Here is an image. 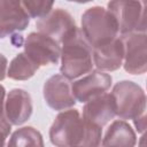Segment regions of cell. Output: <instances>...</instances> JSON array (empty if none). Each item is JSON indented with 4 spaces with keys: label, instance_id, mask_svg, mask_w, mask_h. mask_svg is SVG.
Instances as JSON below:
<instances>
[{
    "label": "cell",
    "instance_id": "8fae6325",
    "mask_svg": "<svg viewBox=\"0 0 147 147\" xmlns=\"http://www.w3.org/2000/svg\"><path fill=\"white\" fill-rule=\"evenodd\" d=\"M30 17L18 0H0V39L24 31Z\"/></svg>",
    "mask_w": 147,
    "mask_h": 147
},
{
    "label": "cell",
    "instance_id": "ac0fdd59",
    "mask_svg": "<svg viewBox=\"0 0 147 147\" xmlns=\"http://www.w3.org/2000/svg\"><path fill=\"white\" fill-rule=\"evenodd\" d=\"M29 17L41 18L53 10V1H39V0H24L21 1Z\"/></svg>",
    "mask_w": 147,
    "mask_h": 147
},
{
    "label": "cell",
    "instance_id": "7402d4cb",
    "mask_svg": "<svg viewBox=\"0 0 147 147\" xmlns=\"http://www.w3.org/2000/svg\"><path fill=\"white\" fill-rule=\"evenodd\" d=\"M7 67H8L7 57L2 53H0V82L3 80L7 76Z\"/></svg>",
    "mask_w": 147,
    "mask_h": 147
},
{
    "label": "cell",
    "instance_id": "30bf717a",
    "mask_svg": "<svg viewBox=\"0 0 147 147\" xmlns=\"http://www.w3.org/2000/svg\"><path fill=\"white\" fill-rule=\"evenodd\" d=\"M113 83L109 74L100 70H92L84 75L80 79L71 83V90L77 101L85 103L88 100L106 93Z\"/></svg>",
    "mask_w": 147,
    "mask_h": 147
},
{
    "label": "cell",
    "instance_id": "ba28073f",
    "mask_svg": "<svg viewBox=\"0 0 147 147\" xmlns=\"http://www.w3.org/2000/svg\"><path fill=\"white\" fill-rule=\"evenodd\" d=\"M42 95L47 106L57 111L70 109L77 102L71 90L70 79L60 74L51 76L45 82Z\"/></svg>",
    "mask_w": 147,
    "mask_h": 147
},
{
    "label": "cell",
    "instance_id": "52a82bcc",
    "mask_svg": "<svg viewBox=\"0 0 147 147\" xmlns=\"http://www.w3.org/2000/svg\"><path fill=\"white\" fill-rule=\"evenodd\" d=\"M124 45V70L131 75H142L147 71V34H122Z\"/></svg>",
    "mask_w": 147,
    "mask_h": 147
},
{
    "label": "cell",
    "instance_id": "5bb4252c",
    "mask_svg": "<svg viewBox=\"0 0 147 147\" xmlns=\"http://www.w3.org/2000/svg\"><path fill=\"white\" fill-rule=\"evenodd\" d=\"M93 64L100 71H115L123 65L124 45L121 37H117L111 42L92 49Z\"/></svg>",
    "mask_w": 147,
    "mask_h": 147
},
{
    "label": "cell",
    "instance_id": "e0dca14e",
    "mask_svg": "<svg viewBox=\"0 0 147 147\" xmlns=\"http://www.w3.org/2000/svg\"><path fill=\"white\" fill-rule=\"evenodd\" d=\"M7 147H45L42 134L33 126H23L13 132Z\"/></svg>",
    "mask_w": 147,
    "mask_h": 147
},
{
    "label": "cell",
    "instance_id": "9c48e42d",
    "mask_svg": "<svg viewBox=\"0 0 147 147\" xmlns=\"http://www.w3.org/2000/svg\"><path fill=\"white\" fill-rule=\"evenodd\" d=\"M36 26L38 32L54 39L60 45L72 31L78 28L70 13L62 8L53 9L49 14L39 18L36 22Z\"/></svg>",
    "mask_w": 147,
    "mask_h": 147
},
{
    "label": "cell",
    "instance_id": "277c9868",
    "mask_svg": "<svg viewBox=\"0 0 147 147\" xmlns=\"http://www.w3.org/2000/svg\"><path fill=\"white\" fill-rule=\"evenodd\" d=\"M116 106V116L122 119H133L146 110V94L140 85L132 80L116 83L110 93Z\"/></svg>",
    "mask_w": 147,
    "mask_h": 147
},
{
    "label": "cell",
    "instance_id": "d6986e66",
    "mask_svg": "<svg viewBox=\"0 0 147 147\" xmlns=\"http://www.w3.org/2000/svg\"><path fill=\"white\" fill-rule=\"evenodd\" d=\"M10 130H11V125L9 124V122L0 123V147H5L6 138L9 136Z\"/></svg>",
    "mask_w": 147,
    "mask_h": 147
},
{
    "label": "cell",
    "instance_id": "8992f818",
    "mask_svg": "<svg viewBox=\"0 0 147 147\" xmlns=\"http://www.w3.org/2000/svg\"><path fill=\"white\" fill-rule=\"evenodd\" d=\"M23 46L24 53L39 68L56 64L61 56V45L40 32L29 33L24 39Z\"/></svg>",
    "mask_w": 147,
    "mask_h": 147
},
{
    "label": "cell",
    "instance_id": "5b68a950",
    "mask_svg": "<svg viewBox=\"0 0 147 147\" xmlns=\"http://www.w3.org/2000/svg\"><path fill=\"white\" fill-rule=\"evenodd\" d=\"M107 9L116 18L121 36L127 33H146L147 21L145 1H110L107 5Z\"/></svg>",
    "mask_w": 147,
    "mask_h": 147
},
{
    "label": "cell",
    "instance_id": "9a60e30c",
    "mask_svg": "<svg viewBox=\"0 0 147 147\" xmlns=\"http://www.w3.org/2000/svg\"><path fill=\"white\" fill-rule=\"evenodd\" d=\"M136 144V132L124 119L114 121L102 138L103 147H134Z\"/></svg>",
    "mask_w": 147,
    "mask_h": 147
},
{
    "label": "cell",
    "instance_id": "ffe728a7",
    "mask_svg": "<svg viewBox=\"0 0 147 147\" xmlns=\"http://www.w3.org/2000/svg\"><path fill=\"white\" fill-rule=\"evenodd\" d=\"M5 96H6V90L0 84V123L8 122L5 116Z\"/></svg>",
    "mask_w": 147,
    "mask_h": 147
},
{
    "label": "cell",
    "instance_id": "6da1fadb",
    "mask_svg": "<svg viewBox=\"0 0 147 147\" xmlns=\"http://www.w3.org/2000/svg\"><path fill=\"white\" fill-rule=\"evenodd\" d=\"M102 129L87 123L78 109L61 111L49 129L51 142L56 147H98Z\"/></svg>",
    "mask_w": 147,
    "mask_h": 147
},
{
    "label": "cell",
    "instance_id": "3957f363",
    "mask_svg": "<svg viewBox=\"0 0 147 147\" xmlns=\"http://www.w3.org/2000/svg\"><path fill=\"white\" fill-rule=\"evenodd\" d=\"M80 23V32L92 49L111 42L119 33L114 15L101 6L86 9L82 15Z\"/></svg>",
    "mask_w": 147,
    "mask_h": 147
},
{
    "label": "cell",
    "instance_id": "44dd1931",
    "mask_svg": "<svg viewBox=\"0 0 147 147\" xmlns=\"http://www.w3.org/2000/svg\"><path fill=\"white\" fill-rule=\"evenodd\" d=\"M133 123H134V126H136L137 131L140 132V133H144L145 129H146V115L142 114V115L133 118Z\"/></svg>",
    "mask_w": 147,
    "mask_h": 147
},
{
    "label": "cell",
    "instance_id": "7a4b0ae2",
    "mask_svg": "<svg viewBox=\"0 0 147 147\" xmlns=\"http://www.w3.org/2000/svg\"><path fill=\"white\" fill-rule=\"evenodd\" d=\"M61 75L76 79L93 70L92 48L84 39L80 29L72 31L61 44Z\"/></svg>",
    "mask_w": 147,
    "mask_h": 147
},
{
    "label": "cell",
    "instance_id": "4fadbf2b",
    "mask_svg": "<svg viewBox=\"0 0 147 147\" xmlns=\"http://www.w3.org/2000/svg\"><path fill=\"white\" fill-rule=\"evenodd\" d=\"M31 95L23 88H13L5 100V116L10 125H22L32 115Z\"/></svg>",
    "mask_w": 147,
    "mask_h": 147
},
{
    "label": "cell",
    "instance_id": "603a6c76",
    "mask_svg": "<svg viewBox=\"0 0 147 147\" xmlns=\"http://www.w3.org/2000/svg\"><path fill=\"white\" fill-rule=\"evenodd\" d=\"M98 147H100V146H98ZM101 147H103V146H101Z\"/></svg>",
    "mask_w": 147,
    "mask_h": 147
},
{
    "label": "cell",
    "instance_id": "7c38bea8",
    "mask_svg": "<svg viewBox=\"0 0 147 147\" xmlns=\"http://www.w3.org/2000/svg\"><path fill=\"white\" fill-rule=\"evenodd\" d=\"M116 116V106L114 98L110 93H103L98 95L87 102L83 107V119L87 123L102 129Z\"/></svg>",
    "mask_w": 147,
    "mask_h": 147
},
{
    "label": "cell",
    "instance_id": "2e32d148",
    "mask_svg": "<svg viewBox=\"0 0 147 147\" xmlns=\"http://www.w3.org/2000/svg\"><path fill=\"white\" fill-rule=\"evenodd\" d=\"M39 67L25 54L18 53L7 68V76L14 80H28L34 76Z\"/></svg>",
    "mask_w": 147,
    "mask_h": 147
}]
</instances>
